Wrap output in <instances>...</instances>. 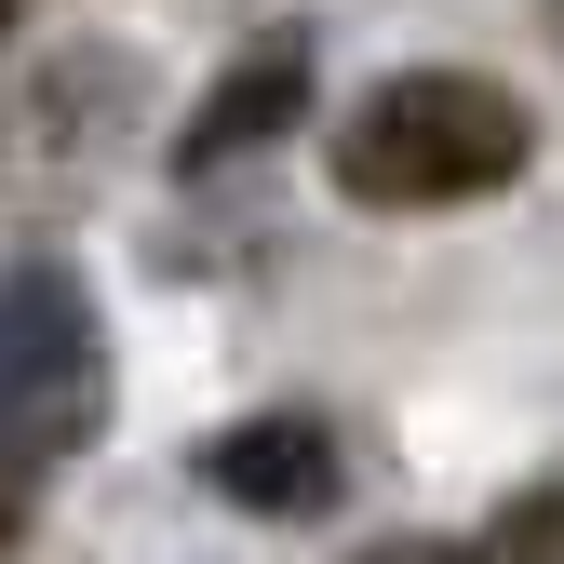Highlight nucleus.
Here are the masks:
<instances>
[{
    "mask_svg": "<svg viewBox=\"0 0 564 564\" xmlns=\"http://www.w3.org/2000/svg\"><path fill=\"white\" fill-rule=\"evenodd\" d=\"M538 149V121L511 82L484 67H403L364 108L336 121V188L364 216H457V202H498Z\"/></svg>",
    "mask_w": 564,
    "mask_h": 564,
    "instance_id": "f257e3e1",
    "label": "nucleus"
},
{
    "mask_svg": "<svg viewBox=\"0 0 564 564\" xmlns=\"http://www.w3.org/2000/svg\"><path fill=\"white\" fill-rule=\"evenodd\" d=\"M95 390H108V349L95 310L67 269H14L0 282V511L95 431Z\"/></svg>",
    "mask_w": 564,
    "mask_h": 564,
    "instance_id": "f03ea898",
    "label": "nucleus"
},
{
    "mask_svg": "<svg viewBox=\"0 0 564 564\" xmlns=\"http://www.w3.org/2000/svg\"><path fill=\"white\" fill-rule=\"evenodd\" d=\"M202 484H216L229 511L310 524V511H336L349 457H336V431H323V416H242V431H216V444H202Z\"/></svg>",
    "mask_w": 564,
    "mask_h": 564,
    "instance_id": "7ed1b4c3",
    "label": "nucleus"
},
{
    "mask_svg": "<svg viewBox=\"0 0 564 564\" xmlns=\"http://www.w3.org/2000/svg\"><path fill=\"white\" fill-rule=\"evenodd\" d=\"M296 108H310V54H296V41H282V54H242V67H229V95L202 108L188 162H229V149H256V134H282Z\"/></svg>",
    "mask_w": 564,
    "mask_h": 564,
    "instance_id": "20e7f679",
    "label": "nucleus"
},
{
    "mask_svg": "<svg viewBox=\"0 0 564 564\" xmlns=\"http://www.w3.org/2000/svg\"><path fill=\"white\" fill-rule=\"evenodd\" d=\"M457 564H564V484H538V498H511L484 538H457Z\"/></svg>",
    "mask_w": 564,
    "mask_h": 564,
    "instance_id": "39448f33",
    "label": "nucleus"
},
{
    "mask_svg": "<svg viewBox=\"0 0 564 564\" xmlns=\"http://www.w3.org/2000/svg\"><path fill=\"white\" fill-rule=\"evenodd\" d=\"M364 564H457V538H390V551H364Z\"/></svg>",
    "mask_w": 564,
    "mask_h": 564,
    "instance_id": "423d86ee",
    "label": "nucleus"
}]
</instances>
